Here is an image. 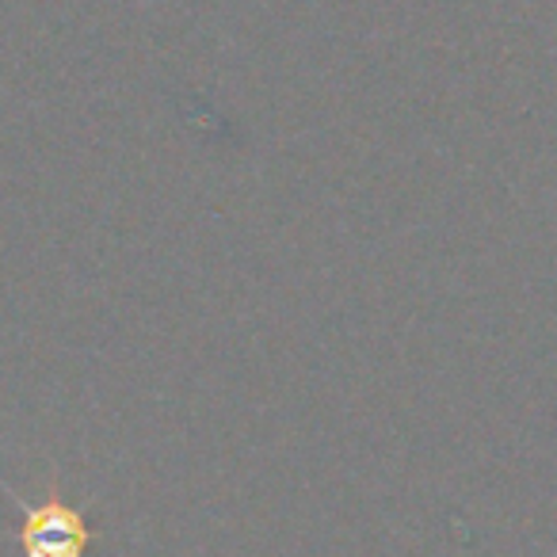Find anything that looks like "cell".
Instances as JSON below:
<instances>
[{
    "instance_id": "1",
    "label": "cell",
    "mask_w": 557,
    "mask_h": 557,
    "mask_svg": "<svg viewBox=\"0 0 557 557\" xmlns=\"http://www.w3.org/2000/svg\"><path fill=\"white\" fill-rule=\"evenodd\" d=\"M9 500L20 508V557H88V546L100 539L85 511L62 496L24 500L16 488H9Z\"/></svg>"
}]
</instances>
